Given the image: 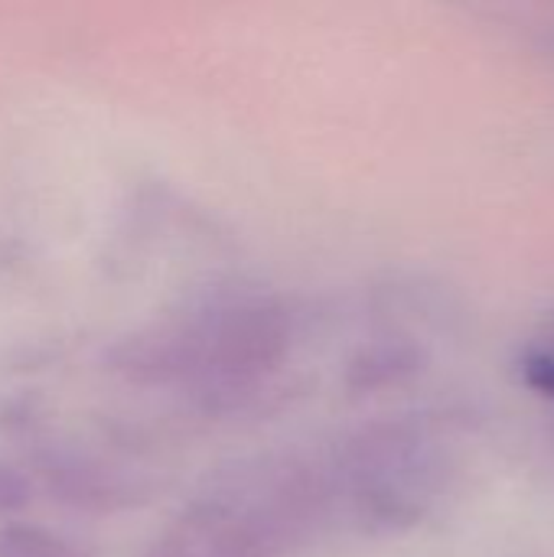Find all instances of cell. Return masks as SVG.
<instances>
[{"mask_svg": "<svg viewBox=\"0 0 554 557\" xmlns=\"http://www.w3.org/2000/svg\"><path fill=\"white\" fill-rule=\"evenodd\" d=\"M294 317L274 297H232L118 339L104 362L137 388L242 392L281 366Z\"/></svg>", "mask_w": 554, "mask_h": 557, "instance_id": "obj_1", "label": "cell"}, {"mask_svg": "<svg viewBox=\"0 0 554 557\" xmlns=\"http://www.w3.org/2000/svg\"><path fill=\"white\" fill-rule=\"evenodd\" d=\"M140 557H281V552L238 499L209 483Z\"/></svg>", "mask_w": 554, "mask_h": 557, "instance_id": "obj_2", "label": "cell"}, {"mask_svg": "<svg viewBox=\"0 0 554 557\" xmlns=\"http://www.w3.org/2000/svg\"><path fill=\"white\" fill-rule=\"evenodd\" d=\"M33 467L49 496L78 512L104 516L131 509L147 499V486L134 473L72 444L39 441L33 447Z\"/></svg>", "mask_w": 554, "mask_h": 557, "instance_id": "obj_3", "label": "cell"}, {"mask_svg": "<svg viewBox=\"0 0 554 557\" xmlns=\"http://www.w3.org/2000/svg\"><path fill=\"white\" fill-rule=\"evenodd\" d=\"M415 369H418V352L408 343H379V346L362 349L353 359V366H349V388H356V392L382 388V385L402 382Z\"/></svg>", "mask_w": 554, "mask_h": 557, "instance_id": "obj_4", "label": "cell"}, {"mask_svg": "<svg viewBox=\"0 0 554 557\" xmlns=\"http://www.w3.org/2000/svg\"><path fill=\"white\" fill-rule=\"evenodd\" d=\"M0 557H95L78 539L33 525V522H3L0 525Z\"/></svg>", "mask_w": 554, "mask_h": 557, "instance_id": "obj_5", "label": "cell"}, {"mask_svg": "<svg viewBox=\"0 0 554 557\" xmlns=\"http://www.w3.org/2000/svg\"><path fill=\"white\" fill-rule=\"evenodd\" d=\"M33 503V483L26 473L0 460V522L16 519Z\"/></svg>", "mask_w": 554, "mask_h": 557, "instance_id": "obj_6", "label": "cell"}, {"mask_svg": "<svg viewBox=\"0 0 554 557\" xmlns=\"http://www.w3.org/2000/svg\"><path fill=\"white\" fill-rule=\"evenodd\" d=\"M522 372H526V382L532 388H539L542 395L554 398V356L552 352H532L526 356L522 362Z\"/></svg>", "mask_w": 554, "mask_h": 557, "instance_id": "obj_7", "label": "cell"}]
</instances>
